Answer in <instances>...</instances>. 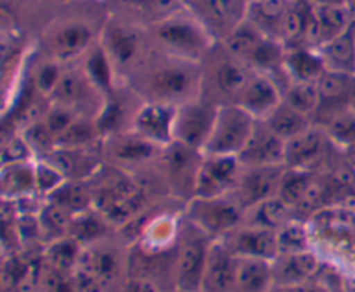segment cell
Wrapping results in <instances>:
<instances>
[{
	"label": "cell",
	"mask_w": 355,
	"mask_h": 292,
	"mask_svg": "<svg viewBox=\"0 0 355 292\" xmlns=\"http://www.w3.org/2000/svg\"><path fill=\"white\" fill-rule=\"evenodd\" d=\"M214 239L184 218L173 248L172 286L180 292H201Z\"/></svg>",
	"instance_id": "1"
},
{
	"label": "cell",
	"mask_w": 355,
	"mask_h": 292,
	"mask_svg": "<svg viewBox=\"0 0 355 292\" xmlns=\"http://www.w3.org/2000/svg\"><path fill=\"white\" fill-rule=\"evenodd\" d=\"M246 211L234 194L218 197H191L186 208V220L208 237L218 241L245 223Z\"/></svg>",
	"instance_id": "2"
},
{
	"label": "cell",
	"mask_w": 355,
	"mask_h": 292,
	"mask_svg": "<svg viewBox=\"0 0 355 292\" xmlns=\"http://www.w3.org/2000/svg\"><path fill=\"white\" fill-rule=\"evenodd\" d=\"M259 120L238 104H225L217 107L214 130L208 144L205 145V156H227L239 158L248 145Z\"/></svg>",
	"instance_id": "3"
},
{
	"label": "cell",
	"mask_w": 355,
	"mask_h": 292,
	"mask_svg": "<svg viewBox=\"0 0 355 292\" xmlns=\"http://www.w3.org/2000/svg\"><path fill=\"white\" fill-rule=\"evenodd\" d=\"M217 116V107L201 102H184L177 106L173 121V142L203 154Z\"/></svg>",
	"instance_id": "4"
},
{
	"label": "cell",
	"mask_w": 355,
	"mask_h": 292,
	"mask_svg": "<svg viewBox=\"0 0 355 292\" xmlns=\"http://www.w3.org/2000/svg\"><path fill=\"white\" fill-rule=\"evenodd\" d=\"M241 168L239 158L203 154L194 179L193 197H218L232 194Z\"/></svg>",
	"instance_id": "5"
},
{
	"label": "cell",
	"mask_w": 355,
	"mask_h": 292,
	"mask_svg": "<svg viewBox=\"0 0 355 292\" xmlns=\"http://www.w3.org/2000/svg\"><path fill=\"white\" fill-rule=\"evenodd\" d=\"M283 173L284 166H243L232 194L245 211L252 210L277 196Z\"/></svg>",
	"instance_id": "6"
},
{
	"label": "cell",
	"mask_w": 355,
	"mask_h": 292,
	"mask_svg": "<svg viewBox=\"0 0 355 292\" xmlns=\"http://www.w3.org/2000/svg\"><path fill=\"white\" fill-rule=\"evenodd\" d=\"M328 137L321 127L309 128L284 144V168L318 173L328 154Z\"/></svg>",
	"instance_id": "7"
},
{
	"label": "cell",
	"mask_w": 355,
	"mask_h": 292,
	"mask_svg": "<svg viewBox=\"0 0 355 292\" xmlns=\"http://www.w3.org/2000/svg\"><path fill=\"white\" fill-rule=\"evenodd\" d=\"M177 106L163 102H148L137 111L132 131L144 140L166 149L173 144V121Z\"/></svg>",
	"instance_id": "8"
},
{
	"label": "cell",
	"mask_w": 355,
	"mask_h": 292,
	"mask_svg": "<svg viewBox=\"0 0 355 292\" xmlns=\"http://www.w3.org/2000/svg\"><path fill=\"white\" fill-rule=\"evenodd\" d=\"M218 241L224 242L238 258L263 262H274L277 258V235L276 232L267 228L243 223Z\"/></svg>",
	"instance_id": "9"
},
{
	"label": "cell",
	"mask_w": 355,
	"mask_h": 292,
	"mask_svg": "<svg viewBox=\"0 0 355 292\" xmlns=\"http://www.w3.org/2000/svg\"><path fill=\"white\" fill-rule=\"evenodd\" d=\"M354 19L352 12L347 9L345 3H321V6H315L311 10L305 38H309L311 42H318L322 47L329 40L342 35L354 23Z\"/></svg>",
	"instance_id": "10"
},
{
	"label": "cell",
	"mask_w": 355,
	"mask_h": 292,
	"mask_svg": "<svg viewBox=\"0 0 355 292\" xmlns=\"http://www.w3.org/2000/svg\"><path fill=\"white\" fill-rule=\"evenodd\" d=\"M239 258L222 241H214L208 255L201 292H231Z\"/></svg>",
	"instance_id": "11"
},
{
	"label": "cell",
	"mask_w": 355,
	"mask_h": 292,
	"mask_svg": "<svg viewBox=\"0 0 355 292\" xmlns=\"http://www.w3.org/2000/svg\"><path fill=\"white\" fill-rule=\"evenodd\" d=\"M284 144L263 121H259L239 161L243 166H284Z\"/></svg>",
	"instance_id": "12"
},
{
	"label": "cell",
	"mask_w": 355,
	"mask_h": 292,
	"mask_svg": "<svg viewBox=\"0 0 355 292\" xmlns=\"http://www.w3.org/2000/svg\"><path fill=\"white\" fill-rule=\"evenodd\" d=\"M274 286H297L319 279L321 259L314 251L277 256L272 262Z\"/></svg>",
	"instance_id": "13"
},
{
	"label": "cell",
	"mask_w": 355,
	"mask_h": 292,
	"mask_svg": "<svg viewBox=\"0 0 355 292\" xmlns=\"http://www.w3.org/2000/svg\"><path fill=\"white\" fill-rule=\"evenodd\" d=\"M125 265L127 263L118 255L116 249L104 248V246H101V242H97L89 248H83L82 258H80L76 268H83L92 273L107 291V287L113 286L120 279Z\"/></svg>",
	"instance_id": "14"
},
{
	"label": "cell",
	"mask_w": 355,
	"mask_h": 292,
	"mask_svg": "<svg viewBox=\"0 0 355 292\" xmlns=\"http://www.w3.org/2000/svg\"><path fill=\"white\" fill-rule=\"evenodd\" d=\"M283 102L279 89L266 76H253L238 97V106L248 111L255 120L263 121L279 104Z\"/></svg>",
	"instance_id": "15"
},
{
	"label": "cell",
	"mask_w": 355,
	"mask_h": 292,
	"mask_svg": "<svg viewBox=\"0 0 355 292\" xmlns=\"http://www.w3.org/2000/svg\"><path fill=\"white\" fill-rule=\"evenodd\" d=\"M0 185H2L3 201H12L14 203V201L38 196L35 161L2 166Z\"/></svg>",
	"instance_id": "16"
},
{
	"label": "cell",
	"mask_w": 355,
	"mask_h": 292,
	"mask_svg": "<svg viewBox=\"0 0 355 292\" xmlns=\"http://www.w3.org/2000/svg\"><path fill=\"white\" fill-rule=\"evenodd\" d=\"M322 61H324L326 69L329 71L347 73L354 75L355 73V19L354 23L338 35L336 38L324 44L319 51Z\"/></svg>",
	"instance_id": "17"
},
{
	"label": "cell",
	"mask_w": 355,
	"mask_h": 292,
	"mask_svg": "<svg viewBox=\"0 0 355 292\" xmlns=\"http://www.w3.org/2000/svg\"><path fill=\"white\" fill-rule=\"evenodd\" d=\"M274 289L272 262L239 258L231 292H270Z\"/></svg>",
	"instance_id": "18"
},
{
	"label": "cell",
	"mask_w": 355,
	"mask_h": 292,
	"mask_svg": "<svg viewBox=\"0 0 355 292\" xmlns=\"http://www.w3.org/2000/svg\"><path fill=\"white\" fill-rule=\"evenodd\" d=\"M158 37L168 47L187 54H198L205 47V37L200 28L182 19L163 21L158 26Z\"/></svg>",
	"instance_id": "19"
},
{
	"label": "cell",
	"mask_w": 355,
	"mask_h": 292,
	"mask_svg": "<svg viewBox=\"0 0 355 292\" xmlns=\"http://www.w3.org/2000/svg\"><path fill=\"white\" fill-rule=\"evenodd\" d=\"M191 86H193V75L187 69L177 68V66L162 69L156 73L151 82V90L156 95V100L153 102L173 106V100L186 97Z\"/></svg>",
	"instance_id": "20"
},
{
	"label": "cell",
	"mask_w": 355,
	"mask_h": 292,
	"mask_svg": "<svg viewBox=\"0 0 355 292\" xmlns=\"http://www.w3.org/2000/svg\"><path fill=\"white\" fill-rule=\"evenodd\" d=\"M318 173L302 172V170L284 168L283 179H281L279 192L277 196L295 211H300L314 192L319 180L315 179Z\"/></svg>",
	"instance_id": "21"
},
{
	"label": "cell",
	"mask_w": 355,
	"mask_h": 292,
	"mask_svg": "<svg viewBox=\"0 0 355 292\" xmlns=\"http://www.w3.org/2000/svg\"><path fill=\"white\" fill-rule=\"evenodd\" d=\"M110 138L111 156L121 165H142V163L156 158L158 151L162 149L158 145L151 144V142L144 140L134 131L123 135H113Z\"/></svg>",
	"instance_id": "22"
},
{
	"label": "cell",
	"mask_w": 355,
	"mask_h": 292,
	"mask_svg": "<svg viewBox=\"0 0 355 292\" xmlns=\"http://www.w3.org/2000/svg\"><path fill=\"white\" fill-rule=\"evenodd\" d=\"M293 215V210L279 196H276L246 211L245 225L277 232L288 221L295 220Z\"/></svg>",
	"instance_id": "23"
},
{
	"label": "cell",
	"mask_w": 355,
	"mask_h": 292,
	"mask_svg": "<svg viewBox=\"0 0 355 292\" xmlns=\"http://www.w3.org/2000/svg\"><path fill=\"white\" fill-rule=\"evenodd\" d=\"M263 123L267 125V128H269L274 135H277V137L284 142L291 140V138H295L297 135L304 134L309 128L314 127L312 118L298 113V111H295L293 107H290L284 102H281L279 106L263 120Z\"/></svg>",
	"instance_id": "24"
},
{
	"label": "cell",
	"mask_w": 355,
	"mask_h": 292,
	"mask_svg": "<svg viewBox=\"0 0 355 292\" xmlns=\"http://www.w3.org/2000/svg\"><path fill=\"white\" fill-rule=\"evenodd\" d=\"M90 38H92V33L85 24H68L52 37V54L59 61H68L85 51L87 45L90 44Z\"/></svg>",
	"instance_id": "25"
},
{
	"label": "cell",
	"mask_w": 355,
	"mask_h": 292,
	"mask_svg": "<svg viewBox=\"0 0 355 292\" xmlns=\"http://www.w3.org/2000/svg\"><path fill=\"white\" fill-rule=\"evenodd\" d=\"M110 227L106 218L99 213L97 210H87L83 213L75 215L71 218V225H69V237L75 239L76 242L89 248V246L97 244L101 239L104 237V232Z\"/></svg>",
	"instance_id": "26"
},
{
	"label": "cell",
	"mask_w": 355,
	"mask_h": 292,
	"mask_svg": "<svg viewBox=\"0 0 355 292\" xmlns=\"http://www.w3.org/2000/svg\"><path fill=\"white\" fill-rule=\"evenodd\" d=\"M82 253L83 246L68 235V237L51 242L47 246V251H45V258L55 273H61V275L71 273L73 275V272L78 266L80 258H82Z\"/></svg>",
	"instance_id": "27"
},
{
	"label": "cell",
	"mask_w": 355,
	"mask_h": 292,
	"mask_svg": "<svg viewBox=\"0 0 355 292\" xmlns=\"http://www.w3.org/2000/svg\"><path fill=\"white\" fill-rule=\"evenodd\" d=\"M288 66V71L293 75L295 82H309L318 83L328 69L321 54L307 51V48H297L284 59Z\"/></svg>",
	"instance_id": "28"
},
{
	"label": "cell",
	"mask_w": 355,
	"mask_h": 292,
	"mask_svg": "<svg viewBox=\"0 0 355 292\" xmlns=\"http://www.w3.org/2000/svg\"><path fill=\"white\" fill-rule=\"evenodd\" d=\"M45 201H51L55 206L62 208V210L68 211L71 217L83 213V211L92 208V194L85 189V185H82V183L76 182V180H68L64 185L59 187V189Z\"/></svg>",
	"instance_id": "29"
},
{
	"label": "cell",
	"mask_w": 355,
	"mask_h": 292,
	"mask_svg": "<svg viewBox=\"0 0 355 292\" xmlns=\"http://www.w3.org/2000/svg\"><path fill=\"white\" fill-rule=\"evenodd\" d=\"M321 128L324 130L328 140L336 147L349 151L355 145V113L349 107L340 109L338 113L329 116Z\"/></svg>",
	"instance_id": "30"
},
{
	"label": "cell",
	"mask_w": 355,
	"mask_h": 292,
	"mask_svg": "<svg viewBox=\"0 0 355 292\" xmlns=\"http://www.w3.org/2000/svg\"><path fill=\"white\" fill-rule=\"evenodd\" d=\"M71 215L62 208L55 206L51 201H45L38 213V221H40L42 239L51 244V242L59 241L69 235V225H71Z\"/></svg>",
	"instance_id": "31"
},
{
	"label": "cell",
	"mask_w": 355,
	"mask_h": 292,
	"mask_svg": "<svg viewBox=\"0 0 355 292\" xmlns=\"http://www.w3.org/2000/svg\"><path fill=\"white\" fill-rule=\"evenodd\" d=\"M277 235V256L283 255H298V253L312 251L311 249V234L307 225L302 220L288 221L286 225L276 232Z\"/></svg>",
	"instance_id": "32"
},
{
	"label": "cell",
	"mask_w": 355,
	"mask_h": 292,
	"mask_svg": "<svg viewBox=\"0 0 355 292\" xmlns=\"http://www.w3.org/2000/svg\"><path fill=\"white\" fill-rule=\"evenodd\" d=\"M283 102L293 107L298 113L312 118L314 114H318L319 106H321V93H319L318 83L295 82L283 95Z\"/></svg>",
	"instance_id": "33"
},
{
	"label": "cell",
	"mask_w": 355,
	"mask_h": 292,
	"mask_svg": "<svg viewBox=\"0 0 355 292\" xmlns=\"http://www.w3.org/2000/svg\"><path fill=\"white\" fill-rule=\"evenodd\" d=\"M101 134L96 127V121L78 120L58 138V149H87Z\"/></svg>",
	"instance_id": "34"
},
{
	"label": "cell",
	"mask_w": 355,
	"mask_h": 292,
	"mask_svg": "<svg viewBox=\"0 0 355 292\" xmlns=\"http://www.w3.org/2000/svg\"><path fill=\"white\" fill-rule=\"evenodd\" d=\"M21 135L24 137V140L28 142V145L33 151L35 158H47L49 154L58 149V140H55L54 134L49 130V127L45 125L44 120L35 121V123L28 125L21 130Z\"/></svg>",
	"instance_id": "35"
},
{
	"label": "cell",
	"mask_w": 355,
	"mask_h": 292,
	"mask_svg": "<svg viewBox=\"0 0 355 292\" xmlns=\"http://www.w3.org/2000/svg\"><path fill=\"white\" fill-rule=\"evenodd\" d=\"M288 7L284 0H255L252 6L255 28L267 30V28H281Z\"/></svg>",
	"instance_id": "36"
},
{
	"label": "cell",
	"mask_w": 355,
	"mask_h": 292,
	"mask_svg": "<svg viewBox=\"0 0 355 292\" xmlns=\"http://www.w3.org/2000/svg\"><path fill=\"white\" fill-rule=\"evenodd\" d=\"M262 40L263 37L260 35L259 28L252 26V24H245V26H238L229 35L227 48L236 57L250 59Z\"/></svg>",
	"instance_id": "37"
},
{
	"label": "cell",
	"mask_w": 355,
	"mask_h": 292,
	"mask_svg": "<svg viewBox=\"0 0 355 292\" xmlns=\"http://www.w3.org/2000/svg\"><path fill=\"white\" fill-rule=\"evenodd\" d=\"M35 176H37V192L38 196H44L45 199L51 197L59 187L68 182L64 173L55 168L49 159L40 158L35 159Z\"/></svg>",
	"instance_id": "38"
},
{
	"label": "cell",
	"mask_w": 355,
	"mask_h": 292,
	"mask_svg": "<svg viewBox=\"0 0 355 292\" xmlns=\"http://www.w3.org/2000/svg\"><path fill=\"white\" fill-rule=\"evenodd\" d=\"M217 85L227 95L239 97L250 82V76L245 69L236 62H224L217 69Z\"/></svg>",
	"instance_id": "39"
},
{
	"label": "cell",
	"mask_w": 355,
	"mask_h": 292,
	"mask_svg": "<svg viewBox=\"0 0 355 292\" xmlns=\"http://www.w3.org/2000/svg\"><path fill=\"white\" fill-rule=\"evenodd\" d=\"M107 42H110L111 55L121 64L130 62L137 54L139 38L134 31L127 30V28H113L110 31Z\"/></svg>",
	"instance_id": "40"
},
{
	"label": "cell",
	"mask_w": 355,
	"mask_h": 292,
	"mask_svg": "<svg viewBox=\"0 0 355 292\" xmlns=\"http://www.w3.org/2000/svg\"><path fill=\"white\" fill-rule=\"evenodd\" d=\"M311 10L305 6H291L284 14L283 24H281V33L286 42H298L307 35L309 17Z\"/></svg>",
	"instance_id": "41"
},
{
	"label": "cell",
	"mask_w": 355,
	"mask_h": 292,
	"mask_svg": "<svg viewBox=\"0 0 355 292\" xmlns=\"http://www.w3.org/2000/svg\"><path fill=\"white\" fill-rule=\"evenodd\" d=\"M35 154L28 142L21 134L12 135L10 138H6L2 145V166L16 165V163H30L35 161Z\"/></svg>",
	"instance_id": "42"
},
{
	"label": "cell",
	"mask_w": 355,
	"mask_h": 292,
	"mask_svg": "<svg viewBox=\"0 0 355 292\" xmlns=\"http://www.w3.org/2000/svg\"><path fill=\"white\" fill-rule=\"evenodd\" d=\"M87 75L92 80V83L99 89L107 90L111 85V66L106 52L103 48H97L87 61Z\"/></svg>",
	"instance_id": "43"
},
{
	"label": "cell",
	"mask_w": 355,
	"mask_h": 292,
	"mask_svg": "<svg viewBox=\"0 0 355 292\" xmlns=\"http://www.w3.org/2000/svg\"><path fill=\"white\" fill-rule=\"evenodd\" d=\"M44 121H45V125L49 127V130L54 134L55 140H58V138L61 137V135L64 134V131L68 130L73 123H75L76 116L73 114L71 109H68V107L55 106L49 111L47 116L44 118Z\"/></svg>",
	"instance_id": "44"
},
{
	"label": "cell",
	"mask_w": 355,
	"mask_h": 292,
	"mask_svg": "<svg viewBox=\"0 0 355 292\" xmlns=\"http://www.w3.org/2000/svg\"><path fill=\"white\" fill-rule=\"evenodd\" d=\"M279 59H281L279 45L267 40V38H263V40L259 44V47L255 48L252 57H250V61L255 62V64L260 66V68H270V66L277 64Z\"/></svg>",
	"instance_id": "45"
},
{
	"label": "cell",
	"mask_w": 355,
	"mask_h": 292,
	"mask_svg": "<svg viewBox=\"0 0 355 292\" xmlns=\"http://www.w3.org/2000/svg\"><path fill=\"white\" fill-rule=\"evenodd\" d=\"M61 78H62V73L59 71L58 66L45 64L44 68L40 69V73H38L37 82L35 83H37L38 90H40L42 93H45V95H52V93L55 92V89H58Z\"/></svg>",
	"instance_id": "46"
},
{
	"label": "cell",
	"mask_w": 355,
	"mask_h": 292,
	"mask_svg": "<svg viewBox=\"0 0 355 292\" xmlns=\"http://www.w3.org/2000/svg\"><path fill=\"white\" fill-rule=\"evenodd\" d=\"M118 292H162L159 286L153 279L141 275H128L123 280Z\"/></svg>",
	"instance_id": "47"
},
{
	"label": "cell",
	"mask_w": 355,
	"mask_h": 292,
	"mask_svg": "<svg viewBox=\"0 0 355 292\" xmlns=\"http://www.w3.org/2000/svg\"><path fill=\"white\" fill-rule=\"evenodd\" d=\"M270 292H331L329 287L319 279L311 280L305 284H297V286H274Z\"/></svg>",
	"instance_id": "48"
},
{
	"label": "cell",
	"mask_w": 355,
	"mask_h": 292,
	"mask_svg": "<svg viewBox=\"0 0 355 292\" xmlns=\"http://www.w3.org/2000/svg\"><path fill=\"white\" fill-rule=\"evenodd\" d=\"M225 3H227L229 10H231V16L243 9V0H225Z\"/></svg>",
	"instance_id": "49"
},
{
	"label": "cell",
	"mask_w": 355,
	"mask_h": 292,
	"mask_svg": "<svg viewBox=\"0 0 355 292\" xmlns=\"http://www.w3.org/2000/svg\"><path fill=\"white\" fill-rule=\"evenodd\" d=\"M347 106H349V109H350V111H354V113H355V83H354V89H352V92H350V97H349V104H347Z\"/></svg>",
	"instance_id": "50"
},
{
	"label": "cell",
	"mask_w": 355,
	"mask_h": 292,
	"mask_svg": "<svg viewBox=\"0 0 355 292\" xmlns=\"http://www.w3.org/2000/svg\"><path fill=\"white\" fill-rule=\"evenodd\" d=\"M321 3H345V0H315V6H321Z\"/></svg>",
	"instance_id": "51"
},
{
	"label": "cell",
	"mask_w": 355,
	"mask_h": 292,
	"mask_svg": "<svg viewBox=\"0 0 355 292\" xmlns=\"http://www.w3.org/2000/svg\"><path fill=\"white\" fill-rule=\"evenodd\" d=\"M345 6L352 12V16H355V0H345Z\"/></svg>",
	"instance_id": "52"
},
{
	"label": "cell",
	"mask_w": 355,
	"mask_h": 292,
	"mask_svg": "<svg viewBox=\"0 0 355 292\" xmlns=\"http://www.w3.org/2000/svg\"><path fill=\"white\" fill-rule=\"evenodd\" d=\"M168 292H180V291H177V289H170Z\"/></svg>",
	"instance_id": "53"
}]
</instances>
